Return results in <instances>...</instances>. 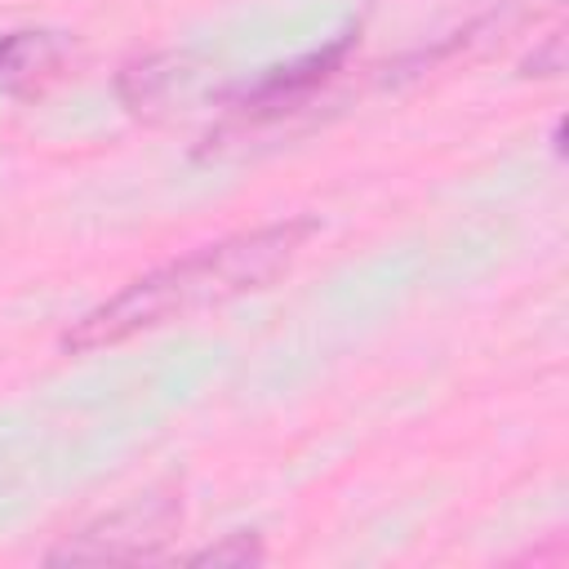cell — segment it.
Wrapping results in <instances>:
<instances>
[{
  "label": "cell",
  "instance_id": "cell-1",
  "mask_svg": "<svg viewBox=\"0 0 569 569\" xmlns=\"http://www.w3.org/2000/svg\"><path fill=\"white\" fill-rule=\"evenodd\" d=\"M316 236V218H280L253 231L222 236L213 244H200L138 280H129L107 302L89 307L71 329L62 333V351H98L111 342H124L133 333L160 329L169 320H182L191 311L231 302L240 293H253L271 284Z\"/></svg>",
  "mask_w": 569,
  "mask_h": 569
},
{
  "label": "cell",
  "instance_id": "cell-3",
  "mask_svg": "<svg viewBox=\"0 0 569 569\" xmlns=\"http://www.w3.org/2000/svg\"><path fill=\"white\" fill-rule=\"evenodd\" d=\"M351 49V31H342L333 44L298 58V62H284V67H271L267 76H258L253 84H244L236 93V116H249V120H267V116H280V111H293L302 107L347 58Z\"/></svg>",
  "mask_w": 569,
  "mask_h": 569
},
{
  "label": "cell",
  "instance_id": "cell-4",
  "mask_svg": "<svg viewBox=\"0 0 569 569\" xmlns=\"http://www.w3.org/2000/svg\"><path fill=\"white\" fill-rule=\"evenodd\" d=\"M71 62V40L53 27H18L0 36V89L13 98H36L62 80Z\"/></svg>",
  "mask_w": 569,
  "mask_h": 569
},
{
  "label": "cell",
  "instance_id": "cell-5",
  "mask_svg": "<svg viewBox=\"0 0 569 569\" xmlns=\"http://www.w3.org/2000/svg\"><path fill=\"white\" fill-rule=\"evenodd\" d=\"M191 560H196V565H236V569H249V565L262 560V542H258L253 533H227L222 542L196 551Z\"/></svg>",
  "mask_w": 569,
  "mask_h": 569
},
{
  "label": "cell",
  "instance_id": "cell-2",
  "mask_svg": "<svg viewBox=\"0 0 569 569\" xmlns=\"http://www.w3.org/2000/svg\"><path fill=\"white\" fill-rule=\"evenodd\" d=\"M182 529V498L173 489L138 493L133 502L89 520L84 529L67 533L49 560L53 565H102V560H151L160 556L173 533Z\"/></svg>",
  "mask_w": 569,
  "mask_h": 569
}]
</instances>
